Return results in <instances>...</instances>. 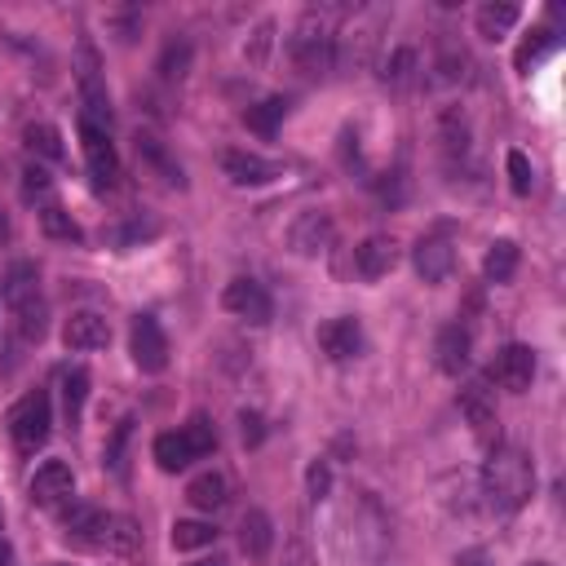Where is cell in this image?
I'll use <instances>...</instances> for the list:
<instances>
[{"label": "cell", "mask_w": 566, "mask_h": 566, "mask_svg": "<svg viewBox=\"0 0 566 566\" xmlns=\"http://www.w3.org/2000/svg\"><path fill=\"white\" fill-rule=\"evenodd\" d=\"M208 544H217V526L212 522H195V517L172 522V548L177 553H195V548H208Z\"/></svg>", "instance_id": "27"}, {"label": "cell", "mask_w": 566, "mask_h": 566, "mask_svg": "<svg viewBox=\"0 0 566 566\" xmlns=\"http://www.w3.org/2000/svg\"><path fill=\"white\" fill-rule=\"evenodd\" d=\"M535 349L531 345H504L500 354H495V363H491V380L500 385V389H509V394H526L531 389V380H535Z\"/></svg>", "instance_id": "10"}, {"label": "cell", "mask_w": 566, "mask_h": 566, "mask_svg": "<svg viewBox=\"0 0 566 566\" xmlns=\"http://www.w3.org/2000/svg\"><path fill=\"white\" fill-rule=\"evenodd\" d=\"M80 102H84V124H97L111 133V97H106V84L97 75V57L93 49H80Z\"/></svg>", "instance_id": "11"}, {"label": "cell", "mask_w": 566, "mask_h": 566, "mask_svg": "<svg viewBox=\"0 0 566 566\" xmlns=\"http://www.w3.org/2000/svg\"><path fill=\"white\" fill-rule=\"evenodd\" d=\"M137 159H142V164H150V168H159L168 186H186V181H181V168L168 159V150H164V142H159V137L142 133V137H137Z\"/></svg>", "instance_id": "28"}, {"label": "cell", "mask_w": 566, "mask_h": 566, "mask_svg": "<svg viewBox=\"0 0 566 566\" xmlns=\"http://www.w3.org/2000/svg\"><path fill=\"white\" fill-rule=\"evenodd\" d=\"M522 566H548V562H522Z\"/></svg>", "instance_id": "43"}, {"label": "cell", "mask_w": 566, "mask_h": 566, "mask_svg": "<svg viewBox=\"0 0 566 566\" xmlns=\"http://www.w3.org/2000/svg\"><path fill=\"white\" fill-rule=\"evenodd\" d=\"M287 57L305 75H323L336 62V35H332V9H310L292 35H287Z\"/></svg>", "instance_id": "2"}, {"label": "cell", "mask_w": 566, "mask_h": 566, "mask_svg": "<svg viewBox=\"0 0 566 566\" xmlns=\"http://www.w3.org/2000/svg\"><path fill=\"white\" fill-rule=\"evenodd\" d=\"M40 226H44L49 239H66V243H80V239H84V230L71 221V212H66L62 203H44V208H40Z\"/></svg>", "instance_id": "30"}, {"label": "cell", "mask_w": 566, "mask_h": 566, "mask_svg": "<svg viewBox=\"0 0 566 566\" xmlns=\"http://www.w3.org/2000/svg\"><path fill=\"white\" fill-rule=\"evenodd\" d=\"M327 243H332V212H323V208L301 212V217L292 221V230H287V248H292L296 256H318Z\"/></svg>", "instance_id": "15"}, {"label": "cell", "mask_w": 566, "mask_h": 566, "mask_svg": "<svg viewBox=\"0 0 566 566\" xmlns=\"http://www.w3.org/2000/svg\"><path fill=\"white\" fill-rule=\"evenodd\" d=\"M0 566H13V544L0 535Z\"/></svg>", "instance_id": "41"}, {"label": "cell", "mask_w": 566, "mask_h": 566, "mask_svg": "<svg viewBox=\"0 0 566 566\" xmlns=\"http://www.w3.org/2000/svg\"><path fill=\"white\" fill-rule=\"evenodd\" d=\"M27 491H31V504H40V509H62V504H71V495H75V473H71L66 460H44V464L31 473Z\"/></svg>", "instance_id": "9"}, {"label": "cell", "mask_w": 566, "mask_h": 566, "mask_svg": "<svg viewBox=\"0 0 566 566\" xmlns=\"http://www.w3.org/2000/svg\"><path fill=\"white\" fill-rule=\"evenodd\" d=\"M62 340H66V349H75V354L106 349V345H111V323H106L97 310H75V314L62 323Z\"/></svg>", "instance_id": "14"}, {"label": "cell", "mask_w": 566, "mask_h": 566, "mask_svg": "<svg viewBox=\"0 0 566 566\" xmlns=\"http://www.w3.org/2000/svg\"><path fill=\"white\" fill-rule=\"evenodd\" d=\"M522 18V9L513 4V0H495V4H482L478 9V35H486V40H500L504 31H513V22Z\"/></svg>", "instance_id": "24"}, {"label": "cell", "mask_w": 566, "mask_h": 566, "mask_svg": "<svg viewBox=\"0 0 566 566\" xmlns=\"http://www.w3.org/2000/svg\"><path fill=\"white\" fill-rule=\"evenodd\" d=\"M35 292H40L35 265H31V261H13V265L4 270V279H0V301H4L9 310H18V305L35 301Z\"/></svg>", "instance_id": "20"}, {"label": "cell", "mask_w": 566, "mask_h": 566, "mask_svg": "<svg viewBox=\"0 0 566 566\" xmlns=\"http://www.w3.org/2000/svg\"><path fill=\"white\" fill-rule=\"evenodd\" d=\"M217 447V433H212V420L208 416H195L190 424L181 429H164L155 442H150V455L164 473H181L190 460H203L208 451Z\"/></svg>", "instance_id": "3"}, {"label": "cell", "mask_w": 566, "mask_h": 566, "mask_svg": "<svg viewBox=\"0 0 566 566\" xmlns=\"http://www.w3.org/2000/svg\"><path fill=\"white\" fill-rule=\"evenodd\" d=\"M190 71V44L186 40H172L168 49H164V57H159V75L164 80H181Z\"/></svg>", "instance_id": "34"}, {"label": "cell", "mask_w": 566, "mask_h": 566, "mask_svg": "<svg viewBox=\"0 0 566 566\" xmlns=\"http://www.w3.org/2000/svg\"><path fill=\"white\" fill-rule=\"evenodd\" d=\"M416 71H420V53H416L411 44H398V49L385 57V66H380V80H385L389 88H407V84L416 80Z\"/></svg>", "instance_id": "25"}, {"label": "cell", "mask_w": 566, "mask_h": 566, "mask_svg": "<svg viewBox=\"0 0 566 566\" xmlns=\"http://www.w3.org/2000/svg\"><path fill=\"white\" fill-rule=\"evenodd\" d=\"M13 314H18V336H22L27 345H40V340H44V332H49V314H44V301L35 296V301L18 305Z\"/></svg>", "instance_id": "31"}, {"label": "cell", "mask_w": 566, "mask_h": 566, "mask_svg": "<svg viewBox=\"0 0 566 566\" xmlns=\"http://www.w3.org/2000/svg\"><path fill=\"white\" fill-rule=\"evenodd\" d=\"M239 433H243V442H248V447H256V442L265 438L261 416H256V411H239Z\"/></svg>", "instance_id": "39"}, {"label": "cell", "mask_w": 566, "mask_h": 566, "mask_svg": "<svg viewBox=\"0 0 566 566\" xmlns=\"http://www.w3.org/2000/svg\"><path fill=\"white\" fill-rule=\"evenodd\" d=\"M239 548H243L252 562H265V557H270V548H274V522H270V513L248 509V513L239 517Z\"/></svg>", "instance_id": "19"}, {"label": "cell", "mask_w": 566, "mask_h": 566, "mask_svg": "<svg viewBox=\"0 0 566 566\" xmlns=\"http://www.w3.org/2000/svg\"><path fill=\"white\" fill-rule=\"evenodd\" d=\"M305 495L314 504H323L332 495V464L327 460H310V469H305Z\"/></svg>", "instance_id": "36"}, {"label": "cell", "mask_w": 566, "mask_h": 566, "mask_svg": "<svg viewBox=\"0 0 566 566\" xmlns=\"http://www.w3.org/2000/svg\"><path fill=\"white\" fill-rule=\"evenodd\" d=\"M270 35H274V18H261V27L252 31V44H248L243 53H248L252 62H261V57H265V49H270Z\"/></svg>", "instance_id": "38"}, {"label": "cell", "mask_w": 566, "mask_h": 566, "mask_svg": "<svg viewBox=\"0 0 566 566\" xmlns=\"http://www.w3.org/2000/svg\"><path fill=\"white\" fill-rule=\"evenodd\" d=\"M411 261H416V274H420L424 283H447V279H451V270H455V248H451V239L429 234V239H420V243H416Z\"/></svg>", "instance_id": "17"}, {"label": "cell", "mask_w": 566, "mask_h": 566, "mask_svg": "<svg viewBox=\"0 0 566 566\" xmlns=\"http://www.w3.org/2000/svg\"><path fill=\"white\" fill-rule=\"evenodd\" d=\"M186 500H190L199 513H217V509L230 500V482H226V473L208 469V473L190 478V486H186Z\"/></svg>", "instance_id": "21"}, {"label": "cell", "mask_w": 566, "mask_h": 566, "mask_svg": "<svg viewBox=\"0 0 566 566\" xmlns=\"http://www.w3.org/2000/svg\"><path fill=\"white\" fill-rule=\"evenodd\" d=\"M22 142H27V150H31V155H40V159H62V155H66L62 133H57L53 124H27Z\"/></svg>", "instance_id": "29"}, {"label": "cell", "mask_w": 566, "mask_h": 566, "mask_svg": "<svg viewBox=\"0 0 566 566\" xmlns=\"http://www.w3.org/2000/svg\"><path fill=\"white\" fill-rule=\"evenodd\" d=\"M318 349L332 358V363H349L363 354V327L354 314H340V318H327L318 327Z\"/></svg>", "instance_id": "13"}, {"label": "cell", "mask_w": 566, "mask_h": 566, "mask_svg": "<svg viewBox=\"0 0 566 566\" xmlns=\"http://www.w3.org/2000/svg\"><path fill=\"white\" fill-rule=\"evenodd\" d=\"M455 566H491V557L482 548H464V553H455Z\"/></svg>", "instance_id": "40"}, {"label": "cell", "mask_w": 566, "mask_h": 566, "mask_svg": "<svg viewBox=\"0 0 566 566\" xmlns=\"http://www.w3.org/2000/svg\"><path fill=\"white\" fill-rule=\"evenodd\" d=\"M283 115H287V97H265V102H256V106L243 111V124L252 133H261V137H274L279 124H283Z\"/></svg>", "instance_id": "26"}, {"label": "cell", "mask_w": 566, "mask_h": 566, "mask_svg": "<svg viewBox=\"0 0 566 566\" xmlns=\"http://www.w3.org/2000/svg\"><path fill=\"white\" fill-rule=\"evenodd\" d=\"M504 164H509V186H513V195H531V186H535V168H531V159H526L522 150H509Z\"/></svg>", "instance_id": "35"}, {"label": "cell", "mask_w": 566, "mask_h": 566, "mask_svg": "<svg viewBox=\"0 0 566 566\" xmlns=\"http://www.w3.org/2000/svg\"><path fill=\"white\" fill-rule=\"evenodd\" d=\"M460 411L469 416V424H473V433H478L482 442H491V438H495V407L486 402L482 385H469V389L460 394Z\"/></svg>", "instance_id": "23"}, {"label": "cell", "mask_w": 566, "mask_h": 566, "mask_svg": "<svg viewBox=\"0 0 566 566\" xmlns=\"http://www.w3.org/2000/svg\"><path fill=\"white\" fill-rule=\"evenodd\" d=\"M128 354L142 371H164L168 367V336L159 327L155 314H133V327H128Z\"/></svg>", "instance_id": "7"}, {"label": "cell", "mask_w": 566, "mask_h": 566, "mask_svg": "<svg viewBox=\"0 0 566 566\" xmlns=\"http://www.w3.org/2000/svg\"><path fill=\"white\" fill-rule=\"evenodd\" d=\"M221 168L234 186H270L283 177V164L279 159H265L256 150H226L221 155Z\"/></svg>", "instance_id": "12"}, {"label": "cell", "mask_w": 566, "mask_h": 566, "mask_svg": "<svg viewBox=\"0 0 566 566\" xmlns=\"http://www.w3.org/2000/svg\"><path fill=\"white\" fill-rule=\"evenodd\" d=\"M49 429H53V402H49V389H31L13 402L9 411V438L18 451H35L49 442Z\"/></svg>", "instance_id": "4"}, {"label": "cell", "mask_w": 566, "mask_h": 566, "mask_svg": "<svg viewBox=\"0 0 566 566\" xmlns=\"http://www.w3.org/2000/svg\"><path fill=\"white\" fill-rule=\"evenodd\" d=\"M84 398H88V371L84 367H62V407H66L71 420H80Z\"/></svg>", "instance_id": "32"}, {"label": "cell", "mask_w": 566, "mask_h": 566, "mask_svg": "<svg viewBox=\"0 0 566 566\" xmlns=\"http://www.w3.org/2000/svg\"><path fill=\"white\" fill-rule=\"evenodd\" d=\"M80 146H84V164H88L93 186H97V190H111V186L119 181V155H115L111 133L80 119Z\"/></svg>", "instance_id": "6"}, {"label": "cell", "mask_w": 566, "mask_h": 566, "mask_svg": "<svg viewBox=\"0 0 566 566\" xmlns=\"http://www.w3.org/2000/svg\"><path fill=\"white\" fill-rule=\"evenodd\" d=\"M469 354H473V332L464 323H447L438 336H433V363L438 371L447 376H460L469 367Z\"/></svg>", "instance_id": "16"}, {"label": "cell", "mask_w": 566, "mask_h": 566, "mask_svg": "<svg viewBox=\"0 0 566 566\" xmlns=\"http://www.w3.org/2000/svg\"><path fill=\"white\" fill-rule=\"evenodd\" d=\"M111 517L106 509L88 504V500H71L62 504V535L80 548H106V535H111Z\"/></svg>", "instance_id": "5"}, {"label": "cell", "mask_w": 566, "mask_h": 566, "mask_svg": "<svg viewBox=\"0 0 566 566\" xmlns=\"http://www.w3.org/2000/svg\"><path fill=\"white\" fill-rule=\"evenodd\" d=\"M49 190H53V177L40 164H27V172H22V199H44Z\"/></svg>", "instance_id": "37"}, {"label": "cell", "mask_w": 566, "mask_h": 566, "mask_svg": "<svg viewBox=\"0 0 566 566\" xmlns=\"http://www.w3.org/2000/svg\"><path fill=\"white\" fill-rule=\"evenodd\" d=\"M517 261H522L517 243H513V239H495V243L486 248V256H482V274H486V283H509V279L517 274Z\"/></svg>", "instance_id": "22"}, {"label": "cell", "mask_w": 566, "mask_h": 566, "mask_svg": "<svg viewBox=\"0 0 566 566\" xmlns=\"http://www.w3.org/2000/svg\"><path fill=\"white\" fill-rule=\"evenodd\" d=\"M398 265V243L389 239V234H367L358 248H354V270H358V279H385L389 270Z\"/></svg>", "instance_id": "18"}, {"label": "cell", "mask_w": 566, "mask_h": 566, "mask_svg": "<svg viewBox=\"0 0 566 566\" xmlns=\"http://www.w3.org/2000/svg\"><path fill=\"white\" fill-rule=\"evenodd\" d=\"M535 491V464L522 447H491L482 464V495L495 513H517Z\"/></svg>", "instance_id": "1"}, {"label": "cell", "mask_w": 566, "mask_h": 566, "mask_svg": "<svg viewBox=\"0 0 566 566\" xmlns=\"http://www.w3.org/2000/svg\"><path fill=\"white\" fill-rule=\"evenodd\" d=\"M195 566H226V562H217V557H212V562H195Z\"/></svg>", "instance_id": "42"}, {"label": "cell", "mask_w": 566, "mask_h": 566, "mask_svg": "<svg viewBox=\"0 0 566 566\" xmlns=\"http://www.w3.org/2000/svg\"><path fill=\"white\" fill-rule=\"evenodd\" d=\"M221 305H226L234 318L252 323V327L270 323V314H274V301H270L265 283H256V279H248V274H239V279H230V283H226V292H221Z\"/></svg>", "instance_id": "8"}, {"label": "cell", "mask_w": 566, "mask_h": 566, "mask_svg": "<svg viewBox=\"0 0 566 566\" xmlns=\"http://www.w3.org/2000/svg\"><path fill=\"white\" fill-rule=\"evenodd\" d=\"M553 49H557V35H553L548 27H539V31H531V35L517 44V57H513V62H517V71H531V66H535L539 57H548Z\"/></svg>", "instance_id": "33"}]
</instances>
